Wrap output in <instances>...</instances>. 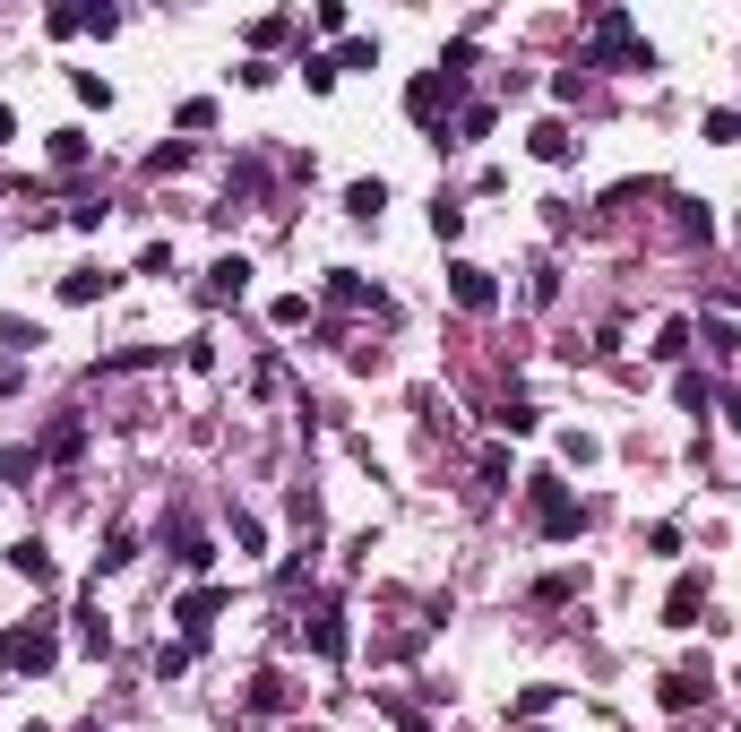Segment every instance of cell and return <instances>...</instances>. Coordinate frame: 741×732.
Returning <instances> with one entry per match:
<instances>
[{"label": "cell", "mask_w": 741, "mask_h": 732, "mask_svg": "<svg viewBox=\"0 0 741 732\" xmlns=\"http://www.w3.org/2000/svg\"><path fill=\"white\" fill-rule=\"evenodd\" d=\"M535 517H543V534H578V508H569V491L552 475H535Z\"/></svg>", "instance_id": "6da1fadb"}, {"label": "cell", "mask_w": 741, "mask_h": 732, "mask_svg": "<svg viewBox=\"0 0 741 732\" xmlns=\"http://www.w3.org/2000/svg\"><path fill=\"white\" fill-rule=\"evenodd\" d=\"M17 664H26V672L52 664V638H43V629H9V638H0V672H17Z\"/></svg>", "instance_id": "7a4b0ae2"}, {"label": "cell", "mask_w": 741, "mask_h": 732, "mask_svg": "<svg viewBox=\"0 0 741 732\" xmlns=\"http://www.w3.org/2000/svg\"><path fill=\"white\" fill-rule=\"evenodd\" d=\"M457 302L483 311V302H492V276H483V267H457Z\"/></svg>", "instance_id": "3957f363"}]
</instances>
